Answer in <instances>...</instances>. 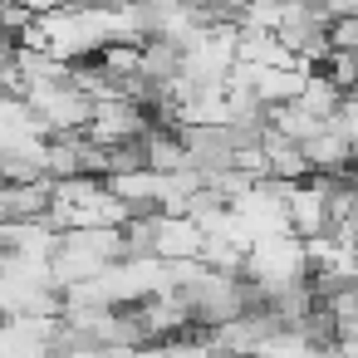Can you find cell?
Wrapping results in <instances>:
<instances>
[{
    "label": "cell",
    "instance_id": "1",
    "mask_svg": "<svg viewBox=\"0 0 358 358\" xmlns=\"http://www.w3.org/2000/svg\"><path fill=\"white\" fill-rule=\"evenodd\" d=\"M314 270H309V245L304 236L285 231V236H265L250 245V260H245V285L255 289V299H280L299 285H309Z\"/></svg>",
    "mask_w": 358,
    "mask_h": 358
},
{
    "label": "cell",
    "instance_id": "2",
    "mask_svg": "<svg viewBox=\"0 0 358 358\" xmlns=\"http://www.w3.org/2000/svg\"><path fill=\"white\" fill-rule=\"evenodd\" d=\"M25 99L35 103V113L50 123V133H55V138H59V133H84V128H89V118H94V99H89L74 79L35 84Z\"/></svg>",
    "mask_w": 358,
    "mask_h": 358
},
{
    "label": "cell",
    "instance_id": "3",
    "mask_svg": "<svg viewBox=\"0 0 358 358\" xmlns=\"http://www.w3.org/2000/svg\"><path fill=\"white\" fill-rule=\"evenodd\" d=\"M289 231L304 241L334 231V177H304L289 187Z\"/></svg>",
    "mask_w": 358,
    "mask_h": 358
},
{
    "label": "cell",
    "instance_id": "4",
    "mask_svg": "<svg viewBox=\"0 0 358 358\" xmlns=\"http://www.w3.org/2000/svg\"><path fill=\"white\" fill-rule=\"evenodd\" d=\"M152 226H157L152 255H162V260H201L206 231H201V221L192 211H152Z\"/></svg>",
    "mask_w": 358,
    "mask_h": 358
},
{
    "label": "cell",
    "instance_id": "5",
    "mask_svg": "<svg viewBox=\"0 0 358 358\" xmlns=\"http://www.w3.org/2000/svg\"><path fill=\"white\" fill-rule=\"evenodd\" d=\"M304 157H309V167H314V177H348L353 167H358V143L338 128V118L334 123H324L309 143H304Z\"/></svg>",
    "mask_w": 358,
    "mask_h": 358
},
{
    "label": "cell",
    "instance_id": "6",
    "mask_svg": "<svg viewBox=\"0 0 358 358\" xmlns=\"http://www.w3.org/2000/svg\"><path fill=\"white\" fill-rule=\"evenodd\" d=\"M59 245H64V231H59L50 216H35V221H6V250H10V255H25V260H55Z\"/></svg>",
    "mask_w": 358,
    "mask_h": 358
},
{
    "label": "cell",
    "instance_id": "7",
    "mask_svg": "<svg viewBox=\"0 0 358 358\" xmlns=\"http://www.w3.org/2000/svg\"><path fill=\"white\" fill-rule=\"evenodd\" d=\"M55 206V182H6V196H0V211L6 221H35V216H50Z\"/></svg>",
    "mask_w": 358,
    "mask_h": 358
},
{
    "label": "cell",
    "instance_id": "8",
    "mask_svg": "<svg viewBox=\"0 0 358 358\" xmlns=\"http://www.w3.org/2000/svg\"><path fill=\"white\" fill-rule=\"evenodd\" d=\"M329 50L358 55V15H334L329 20Z\"/></svg>",
    "mask_w": 358,
    "mask_h": 358
},
{
    "label": "cell",
    "instance_id": "9",
    "mask_svg": "<svg viewBox=\"0 0 358 358\" xmlns=\"http://www.w3.org/2000/svg\"><path fill=\"white\" fill-rule=\"evenodd\" d=\"M338 128H343V133H348V138L358 143V89H348V94H343V108H338Z\"/></svg>",
    "mask_w": 358,
    "mask_h": 358
},
{
    "label": "cell",
    "instance_id": "10",
    "mask_svg": "<svg viewBox=\"0 0 358 358\" xmlns=\"http://www.w3.org/2000/svg\"><path fill=\"white\" fill-rule=\"evenodd\" d=\"M15 6H25V10H35V15H50V10L69 6V0H15Z\"/></svg>",
    "mask_w": 358,
    "mask_h": 358
},
{
    "label": "cell",
    "instance_id": "11",
    "mask_svg": "<svg viewBox=\"0 0 358 358\" xmlns=\"http://www.w3.org/2000/svg\"><path fill=\"white\" fill-rule=\"evenodd\" d=\"M329 15H358V0H319Z\"/></svg>",
    "mask_w": 358,
    "mask_h": 358
}]
</instances>
